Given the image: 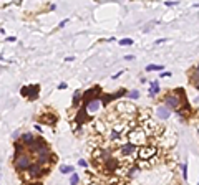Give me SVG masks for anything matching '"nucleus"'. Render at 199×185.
<instances>
[{
    "instance_id": "obj_1",
    "label": "nucleus",
    "mask_w": 199,
    "mask_h": 185,
    "mask_svg": "<svg viewBox=\"0 0 199 185\" xmlns=\"http://www.w3.org/2000/svg\"><path fill=\"white\" fill-rule=\"evenodd\" d=\"M15 167H17V170H28L32 167V157L20 152V155H17V159H15Z\"/></svg>"
},
{
    "instance_id": "obj_2",
    "label": "nucleus",
    "mask_w": 199,
    "mask_h": 185,
    "mask_svg": "<svg viewBox=\"0 0 199 185\" xmlns=\"http://www.w3.org/2000/svg\"><path fill=\"white\" fill-rule=\"evenodd\" d=\"M146 140V132L143 131V129H134V131L129 132V142L134 145H138V144H143Z\"/></svg>"
},
{
    "instance_id": "obj_3",
    "label": "nucleus",
    "mask_w": 199,
    "mask_h": 185,
    "mask_svg": "<svg viewBox=\"0 0 199 185\" xmlns=\"http://www.w3.org/2000/svg\"><path fill=\"white\" fill-rule=\"evenodd\" d=\"M156 154V147H149V145H144V147H139L138 151V160H149Z\"/></svg>"
},
{
    "instance_id": "obj_4",
    "label": "nucleus",
    "mask_w": 199,
    "mask_h": 185,
    "mask_svg": "<svg viewBox=\"0 0 199 185\" xmlns=\"http://www.w3.org/2000/svg\"><path fill=\"white\" fill-rule=\"evenodd\" d=\"M38 91H40V86L35 84V86H23L22 88V94L23 96H27L28 99H37L38 98Z\"/></svg>"
},
{
    "instance_id": "obj_5",
    "label": "nucleus",
    "mask_w": 199,
    "mask_h": 185,
    "mask_svg": "<svg viewBox=\"0 0 199 185\" xmlns=\"http://www.w3.org/2000/svg\"><path fill=\"white\" fill-rule=\"evenodd\" d=\"M105 170L108 172V174H113V172H116V169H118V159H114V157H106L105 160Z\"/></svg>"
},
{
    "instance_id": "obj_6",
    "label": "nucleus",
    "mask_w": 199,
    "mask_h": 185,
    "mask_svg": "<svg viewBox=\"0 0 199 185\" xmlns=\"http://www.w3.org/2000/svg\"><path fill=\"white\" fill-rule=\"evenodd\" d=\"M119 151H121L123 155H131V154H136V152H138V147L134 144H131V142H126V144H123L119 147Z\"/></svg>"
},
{
    "instance_id": "obj_7",
    "label": "nucleus",
    "mask_w": 199,
    "mask_h": 185,
    "mask_svg": "<svg viewBox=\"0 0 199 185\" xmlns=\"http://www.w3.org/2000/svg\"><path fill=\"white\" fill-rule=\"evenodd\" d=\"M45 147H48V145L45 144V140H43L42 137H37V140H35V142L30 145V151L35 152V154H38V152H40V151H43Z\"/></svg>"
},
{
    "instance_id": "obj_8",
    "label": "nucleus",
    "mask_w": 199,
    "mask_h": 185,
    "mask_svg": "<svg viewBox=\"0 0 199 185\" xmlns=\"http://www.w3.org/2000/svg\"><path fill=\"white\" fill-rule=\"evenodd\" d=\"M100 106H101L100 99H93V101H90V103H86L85 104V109H86L88 114H93V112H96L100 109Z\"/></svg>"
},
{
    "instance_id": "obj_9",
    "label": "nucleus",
    "mask_w": 199,
    "mask_h": 185,
    "mask_svg": "<svg viewBox=\"0 0 199 185\" xmlns=\"http://www.w3.org/2000/svg\"><path fill=\"white\" fill-rule=\"evenodd\" d=\"M156 114H158V117H159V119L166 121V119L171 116V109H169L168 106H159L158 109H156Z\"/></svg>"
},
{
    "instance_id": "obj_10",
    "label": "nucleus",
    "mask_w": 199,
    "mask_h": 185,
    "mask_svg": "<svg viewBox=\"0 0 199 185\" xmlns=\"http://www.w3.org/2000/svg\"><path fill=\"white\" fill-rule=\"evenodd\" d=\"M35 140H37V137L33 136L32 132H25V134H22V142H23L25 145H28V147H30Z\"/></svg>"
},
{
    "instance_id": "obj_11",
    "label": "nucleus",
    "mask_w": 199,
    "mask_h": 185,
    "mask_svg": "<svg viewBox=\"0 0 199 185\" xmlns=\"http://www.w3.org/2000/svg\"><path fill=\"white\" fill-rule=\"evenodd\" d=\"M28 175L30 177H40L42 175V165H38V164H33L30 169H28Z\"/></svg>"
},
{
    "instance_id": "obj_12",
    "label": "nucleus",
    "mask_w": 199,
    "mask_h": 185,
    "mask_svg": "<svg viewBox=\"0 0 199 185\" xmlns=\"http://www.w3.org/2000/svg\"><path fill=\"white\" fill-rule=\"evenodd\" d=\"M55 121H57L55 116H43V117H42V122H43V124H55Z\"/></svg>"
},
{
    "instance_id": "obj_13",
    "label": "nucleus",
    "mask_w": 199,
    "mask_h": 185,
    "mask_svg": "<svg viewBox=\"0 0 199 185\" xmlns=\"http://www.w3.org/2000/svg\"><path fill=\"white\" fill-rule=\"evenodd\" d=\"M163 68L164 66H161V65H148L146 66V71H163Z\"/></svg>"
},
{
    "instance_id": "obj_14",
    "label": "nucleus",
    "mask_w": 199,
    "mask_h": 185,
    "mask_svg": "<svg viewBox=\"0 0 199 185\" xmlns=\"http://www.w3.org/2000/svg\"><path fill=\"white\" fill-rule=\"evenodd\" d=\"M81 96H83V94H81L80 91H76L75 94H73V106H78V103H80V99H81Z\"/></svg>"
},
{
    "instance_id": "obj_15",
    "label": "nucleus",
    "mask_w": 199,
    "mask_h": 185,
    "mask_svg": "<svg viewBox=\"0 0 199 185\" xmlns=\"http://www.w3.org/2000/svg\"><path fill=\"white\" fill-rule=\"evenodd\" d=\"M60 172H61V174H70V172H73V167L72 165H61V167H60Z\"/></svg>"
},
{
    "instance_id": "obj_16",
    "label": "nucleus",
    "mask_w": 199,
    "mask_h": 185,
    "mask_svg": "<svg viewBox=\"0 0 199 185\" xmlns=\"http://www.w3.org/2000/svg\"><path fill=\"white\" fill-rule=\"evenodd\" d=\"M149 92H151V96H156V94H158V92H159V84H158V83H153L151 91H149Z\"/></svg>"
},
{
    "instance_id": "obj_17",
    "label": "nucleus",
    "mask_w": 199,
    "mask_h": 185,
    "mask_svg": "<svg viewBox=\"0 0 199 185\" xmlns=\"http://www.w3.org/2000/svg\"><path fill=\"white\" fill-rule=\"evenodd\" d=\"M78 180H80L78 174H75V172H73V175L70 177V184H72V185H78Z\"/></svg>"
},
{
    "instance_id": "obj_18",
    "label": "nucleus",
    "mask_w": 199,
    "mask_h": 185,
    "mask_svg": "<svg viewBox=\"0 0 199 185\" xmlns=\"http://www.w3.org/2000/svg\"><path fill=\"white\" fill-rule=\"evenodd\" d=\"M119 43H121V45H133V40L131 38H123Z\"/></svg>"
},
{
    "instance_id": "obj_19",
    "label": "nucleus",
    "mask_w": 199,
    "mask_h": 185,
    "mask_svg": "<svg viewBox=\"0 0 199 185\" xmlns=\"http://www.w3.org/2000/svg\"><path fill=\"white\" fill-rule=\"evenodd\" d=\"M138 96H139V92H138V91H131V92H129V98H133V99H136Z\"/></svg>"
},
{
    "instance_id": "obj_20",
    "label": "nucleus",
    "mask_w": 199,
    "mask_h": 185,
    "mask_svg": "<svg viewBox=\"0 0 199 185\" xmlns=\"http://www.w3.org/2000/svg\"><path fill=\"white\" fill-rule=\"evenodd\" d=\"M80 165H81V167H86V160H80Z\"/></svg>"
},
{
    "instance_id": "obj_21",
    "label": "nucleus",
    "mask_w": 199,
    "mask_h": 185,
    "mask_svg": "<svg viewBox=\"0 0 199 185\" xmlns=\"http://www.w3.org/2000/svg\"><path fill=\"white\" fill-rule=\"evenodd\" d=\"M196 73H198V74H199V65H198V68H196Z\"/></svg>"
},
{
    "instance_id": "obj_22",
    "label": "nucleus",
    "mask_w": 199,
    "mask_h": 185,
    "mask_svg": "<svg viewBox=\"0 0 199 185\" xmlns=\"http://www.w3.org/2000/svg\"><path fill=\"white\" fill-rule=\"evenodd\" d=\"M196 88H198V89H199V81H198V83H196Z\"/></svg>"
},
{
    "instance_id": "obj_23",
    "label": "nucleus",
    "mask_w": 199,
    "mask_h": 185,
    "mask_svg": "<svg viewBox=\"0 0 199 185\" xmlns=\"http://www.w3.org/2000/svg\"><path fill=\"white\" fill-rule=\"evenodd\" d=\"M32 185H42V184H32Z\"/></svg>"
}]
</instances>
